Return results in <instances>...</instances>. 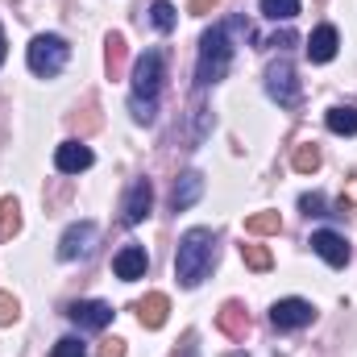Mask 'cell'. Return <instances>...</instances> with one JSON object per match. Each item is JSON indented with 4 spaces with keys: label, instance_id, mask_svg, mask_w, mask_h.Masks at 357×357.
Masks as SVG:
<instances>
[{
    "label": "cell",
    "instance_id": "obj_1",
    "mask_svg": "<svg viewBox=\"0 0 357 357\" xmlns=\"http://www.w3.org/2000/svg\"><path fill=\"white\" fill-rule=\"evenodd\" d=\"M162 67H167V54L162 50H146L133 67V91H129V108H133V121L150 125L154 112H158V91H162Z\"/></svg>",
    "mask_w": 357,
    "mask_h": 357
},
{
    "label": "cell",
    "instance_id": "obj_2",
    "mask_svg": "<svg viewBox=\"0 0 357 357\" xmlns=\"http://www.w3.org/2000/svg\"><path fill=\"white\" fill-rule=\"evenodd\" d=\"M216 262V233L212 229H187L178 237V254H175V274L183 287H199L208 278V270Z\"/></svg>",
    "mask_w": 357,
    "mask_h": 357
},
{
    "label": "cell",
    "instance_id": "obj_3",
    "mask_svg": "<svg viewBox=\"0 0 357 357\" xmlns=\"http://www.w3.org/2000/svg\"><path fill=\"white\" fill-rule=\"evenodd\" d=\"M229 63H233V46H229V29L225 25H212L199 42V67H195V79L199 88L208 84H220L229 75Z\"/></svg>",
    "mask_w": 357,
    "mask_h": 357
},
{
    "label": "cell",
    "instance_id": "obj_4",
    "mask_svg": "<svg viewBox=\"0 0 357 357\" xmlns=\"http://www.w3.org/2000/svg\"><path fill=\"white\" fill-rule=\"evenodd\" d=\"M67 59H71V46H67L59 33H38V38L29 42V54H25L29 71L42 75V79H54V75L67 67Z\"/></svg>",
    "mask_w": 357,
    "mask_h": 357
},
{
    "label": "cell",
    "instance_id": "obj_5",
    "mask_svg": "<svg viewBox=\"0 0 357 357\" xmlns=\"http://www.w3.org/2000/svg\"><path fill=\"white\" fill-rule=\"evenodd\" d=\"M266 91H270V100H278L282 108L299 104V79H295V67H291L287 54H278L266 67Z\"/></svg>",
    "mask_w": 357,
    "mask_h": 357
},
{
    "label": "cell",
    "instance_id": "obj_6",
    "mask_svg": "<svg viewBox=\"0 0 357 357\" xmlns=\"http://www.w3.org/2000/svg\"><path fill=\"white\" fill-rule=\"evenodd\" d=\"M316 320V307L307 303V299H278L274 307H270V324L278 328V333H291V328H307Z\"/></svg>",
    "mask_w": 357,
    "mask_h": 357
},
{
    "label": "cell",
    "instance_id": "obj_7",
    "mask_svg": "<svg viewBox=\"0 0 357 357\" xmlns=\"http://www.w3.org/2000/svg\"><path fill=\"white\" fill-rule=\"evenodd\" d=\"M96 237H100V229H96L91 220H79V225H71V229L63 233V241H59V258H63V262L88 258L91 245H96Z\"/></svg>",
    "mask_w": 357,
    "mask_h": 357
},
{
    "label": "cell",
    "instance_id": "obj_8",
    "mask_svg": "<svg viewBox=\"0 0 357 357\" xmlns=\"http://www.w3.org/2000/svg\"><path fill=\"white\" fill-rule=\"evenodd\" d=\"M150 208H154V187H150V178H137V183L129 187V195H125L121 220H125V225H142V220L150 216Z\"/></svg>",
    "mask_w": 357,
    "mask_h": 357
},
{
    "label": "cell",
    "instance_id": "obj_9",
    "mask_svg": "<svg viewBox=\"0 0 357 357\" xmlns=\"http://www.w3.org/2000/svg\"><path fill=\"white\" fill-rule=\"evenodd\" d=\"M67 316H71L79 328H91V333H100V328H108V324H112V307H108V303H100V299L71 303V307H67Z\"/></svg>",
    "mask_w": 357,
    "mask_h": 357
},
{
    "label": "cell",
    "instance_id": "obj_10",
    "mask_svg": "<svg viewBox=\"0 0 357 357\" xmlns=\"http://www.w3.org/2000/svg\"><path fill=\"white\" fill-rule=\"evenodd\" d=\"M146 266H150V258H146L142 245H125V250L112 258V274H116L121 282H137V278H146Z\"/></svg>",
    "mask_w": 357,
    "mask_h": 357
},
{
    "label": "cell",
    "instance_id": "obj_11",
    "mask_svg": "<svg viewBox=\"0 0 357 357\" xmlns=\"http://www.w3.org/2000/svg\"><path fill=\"white\" fill-rule=\"evenodd\" d=\"M312 250H316L328 266H345V262H349V245H345V237H341V233H333V229L312 233Z\"/></svg>",
    "mask_w": 357,
    "mask_h": 357
},
{
    "label": "cell",
    "instance_id": "obj_12",
    "mask_svg": "<svg viewBox=\"0 0 357 357\" xmlns=\"http://www.w3.org/2000/svg\"><path fill=\"white\" fill-rule=\"evenodd\" d=\"M54 167H59L63 175H79V171L91 167V150L84 142H63V146L54 150Z\"/></svg>",
    "mask_w": 357,
    "mask_h": 357
},
{
    "label": "cell",
    "instance_id": "obj_13",
    "mask_svg": "<svg viewBox=\"0 0 357 357\" xmlns=\"http://www.w3.org/2000/svg\"><path fill=\"white\" fill-rule=\"evenodd\" d=\"M337 46H341V33H337L333 25H320V29H312V38H307V59H312V63H333V59H337Z\"/></svg>",
    "mask_w": 357,
    "mask_h": 357
},
{
    "label": "cell",
    "instance_id": "obj_14",
    "mask_svg": "<svg viewBox=\"0 0 357 357\" xmlns=\"http://www.w3.org/2000/svg\"><path fill=\"white\" fill-rule=\"evenodd\" d=\"M216 324H220V333L233 337V341H241V337L250 333V316H245V307H241L237 299H229V303L216 312Z\"/></svg>",
    "mask_w": 357,
    "mask_h": 357
},
{
    "label": "cell",
    "instance_id": "obj_15",
    "mask_svg": "<svg viewBox=\"0 0 357 357\" xmlns=\"http://www.w3.org/2000/svg\"><path fill=\"white\" fill-rule=\"evenodd\" d=\"M199 195H204V175H199V171H187V175L175 183V191H171V208H175V212H187Z\"/></svg>",
    "mask_w": 357,
    "mask_h": 357
},
{
    "label": "cell",
    "instance_id": "obj_16",
    "mask_svg": "<svg viewBox=\"0 0 357 357\" xmlns=\"http://www.w3.org/2000/svg\"><path fill=\"white\" fill-rule=\"evenodd\" d=\"M167 312H171V299H167L162 291H154V295H146V299L137 303V320H142L146 328H162V324H167Z\"/></svg>",
    "mask_w": 357,
    "mask_h": 357
},
{
    "label": "cell",
    "instance_id": "obj_17",
    "mask_svg": "<svg viewBox=\"0 0 357 357\" xmlns=\"http://www.w3.org/2000/svg\"><path fill=\"white\" fill-rule=\"evenodd\" d=\"M324 125H328L333 133H341V137H354L357 133V108H328Z\"/></svg>",
    "mask_w": 357,
    "mask_h": 357
},
{
    "label": "cell",
    "instance_id": "obj_18",
    "mask_svg": "<svg viewBox=\"0 0 357 357\" xmlns=\"http://www.w3.org/2000/svg\"><path fill=\"white\" fill-rule=\"evenodd\" d=\"M278 229H282L278 212H254V216H245V233H254V237H266V233H278Z\"/></svg>",
    "mask_w": 357,
    "mask_h": 357
},
{
    "label": "cell",
    "instance_id": "obj_19",
    "mask_svg": "<svg viewBox=\"0 0 357 357\" xmlns=\"http://www.w3.org/2000/svg\"><path fill=\"white\" fill-rule=\"evenodd\" d=\"M291 167H295L299 175H312V171H320V150H316V142H307V146H295V158H291Z\"/></svg>",
    "mask_w": 357,
    "mask_h": 357
},
{
    "label": "cell",
    "instance_id": "obj_20",
    "mask_svg": "<svg viewBox=\"0 0 357 357\" xmlns=\"http://www.w3.org/2000/svg\"><path fill=\"white\" fill-rule=\"evenodd\" d=\"M21 233V204L17 199H0V237Z\"/></svg>",
    "mask_w": 357,
    "mask_h": 357
},
{
    "label": "cell",
    "instance_id": "obj_21",
    "mask_svg": "<svg viewBox=\"0 0 357 357\" xmlns=\"http://www.w3.org/2000/svg\"><path fill=\"white\" fill-rule=\"evenodd\" d=\"M104 63H108V75H112V79H116V75L125 71V38H121V33H112V38H108Z\"/></svg>",
    "mask_w": 357,
    "mask_h": 357
},
{
    "label": "cell",
    "instance_id": "obj_22",
    "mask_svg": "<svg viewBox=\"0 0 357 357\" xmlns=\"http://www.w3.org/2000/svg\"><path fill=\"white\" fill-rule=\"evenodd\" d=\"M241 258H245V266L258 270V274H266L274 266V254H270L266 245H241Z\"/></svg>",
    "mask_w": 357,
    "mask_h": 357
},
{
    "label": "cell",
    "instance_id": "obj_23",
    "mask_svg": "<svg viewBox=\"0 0 357 357\" xmlns=\"http://www.w3.org/2000/svg\"><path fill=\"white\" fill-rule=\"evenodd\" d=\"M299 13V0H262V17L270 21H291Z\"/></svg>",
    "mask_w": 357,
    "mask_h": 357
},
{
    "label": "cell",
    "instance_id": "obj_24",
    "mask_svg": "<svg viewBox=\"0 0 357 357\" xmlns=\"http://www.w3.org/2000/svg\"><path fill=\"white\" fill-rule=\"evenodd\" d=\"M150 21H154L162 33H171V29H175V4H171V0H154V8H150Z\"/></svg>",
    "mask_w": 357,
    "mask_h": 357
},
{
    "label": "cell",
    "instance_id": "obj_25",
    "mask_svg": "<svg viewBox=\"0 0 357 357\" xmlns=\"http://www.w3.org/2000/svg\"><path fill=\"white\" fill-rule=\"evenodd\" d=\"M50 357H88V349H84V341H79V337H63V341H54Z\"/></svg>",
    "mask_w": 357,
    "mask_h": 357
},
{
    "label": "cell",
    "instance_id": "obj_26",
    "mask_svg": "<svg viewBox=\"0 0 357 357\" xmlns=\"http://www.w3.org/2000/svg\"><path fill=\"white\" fill-rule=\"evenodd\" d=\"M17 316H21V303H17L8 291H0V328H4V324H13Z\"/></svg>",
    "mask_w": 357,
    "mask_h": 357
},
{
    "label": "cell",
    "instance_id": "obj_27",
    "mask_svg": "<svg viewBox=\"0 0 357 357\" xmlns=\"http://www.w3.org/2000/svg\"><path fill=\"white\" fill-rule=\"evenodd\" d=\"M299 208H303L307 216H324V195H320V191H307V195L299 199Z\"/></svg>",
    "mask_w": 357,
    "mask_h": 357
},
{
    "label": "cell",
    "instance_id": "obj_28",
    "mask_svg": "<svg viewBox=\"0 0 357 357\" xmlns=\"http://www.w3.org/2000/svg\"><path fill=\"white\" fill-rule=\"evenodd\" d=\"M100 357H125V341H116V337L104 341V345H100Z\"/></svg>",
    "mask_w": 357,
    "mask_h": 357
},
{
    "label": "cell",
    "instance_id": "obj_29",
    "mask_svg": "<svg viewBox=\"0 0 357 357\" xmlns=\"http://www.w3.org/2000/svg\"><path fill=\"white\" fill-rule=\"evenodd\" d=\"M216 4H220V0H187V8H191V13H199V17H204V13H212Z\"/></svg>",
    "mask_w": 357,
    "mask_h": 357
},
{
    "label": "cell",
    "instance_id": "obj_30",
    "mask_svg": "<svg viewBox=\"0 0 357 357\" xmlns=\"http://www.w3.org/2000/svg\"><path fill=\"white\" fill-rule=\"evenodd\" d=\"M270 46L287 50V46H295V33H287V29H282V33H274V38H270Z\"/></svg>",
    "mask_w": 357,
    "mask_h": 357
},
{
    "label": "cell",
    "instance_id": "obj_31",
    "mask_svg": "<svg viewBox=\"0 0 357 357\" xmlns=\"http://www.w3.org/2000/svg\"><path fill=\"white\" fill-rule=\"evenodd\" d=\"M0 63H4V29H0Z\"/></svg>",
    "mask_w": 357,
    "mask_h": 357
}]
</instances>
